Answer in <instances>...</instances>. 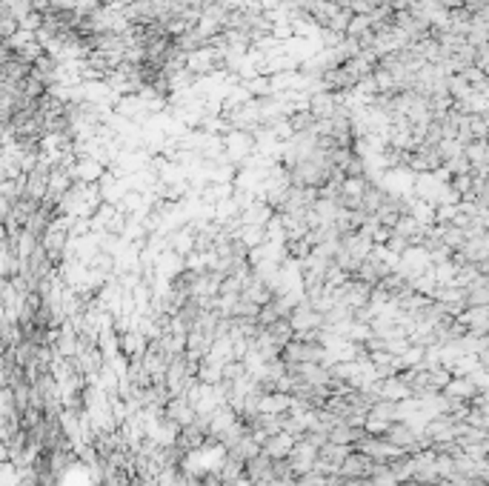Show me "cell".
<instances>
[{"label": "cell", "mask_w": 489, "mask_h": 486, "mask_svg": "<svg viewBox=\"0 0 489 486\" xmlns=\"http://www.w3.org/2000/svg\"><path fill=\"white\" fill-rule=\"evenodd\" d=\"M398 486H424V483H418V480H404V483H398Z\"/></svg>", "instance_id": "obj_3"}, {"label": "cell", "mask_w": 489, "mask_h": 486, "mask_svg": "<svg viewBox=\"0 0 489 486\" xmlns=\"http://www.w3.org/2000/svg\"><path fill=\"white\" fill-rule=\"evenodd\" d=\"M295 444H298V437H295V435H289V432H278V435H272V437L263 444V452L269 455V458H275V461H281V458H289V455H292Z\"/></svg>", "instance_id": "obj_2"}, {"label": "cell", "mask_w": 489, "mask_h": 486, "mask_svg": "<svg viewBox=\"0 0 489 486\" xmlns=\"http://www.w3.org/2000/svg\"><path fill=\"white\" fill-rule=\"evenodd\" d=\"M375 466H378V461H372L369 455H364V452L355 449V452H349V458L343 461L341 475H343V480H352V478H372Z\"/></svg>", "instance_id": "obj_1"}, {"label": "cell", "mask_w": 489, "mask_h": 486, "mask_svg": "<svg viewBox=\"0 0 489 486\" xmlns=\"http://www.w3.org/2000/svg\"><path fill=\"white\" fill-rule=\"evenodd\" d=\"M341 486H346V483H341Z\"/></svg>", "instance_id": "obj_4"}]
</instances>
